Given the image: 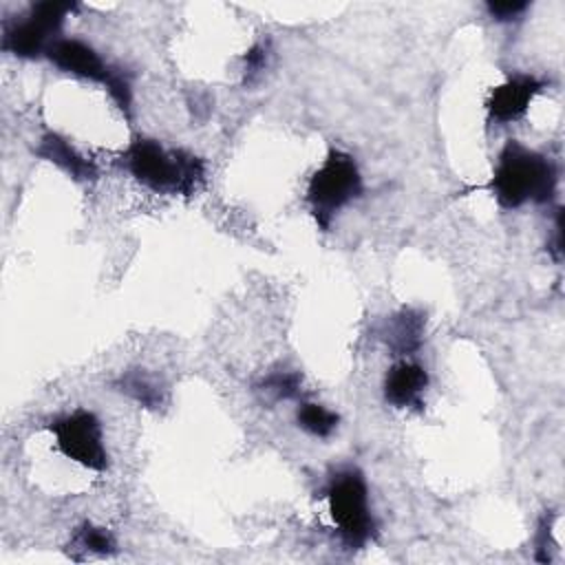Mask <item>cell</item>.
<instances>
[{"mask_svg": "<svg viewBox=\"0 0 565 565\" xmlns=\"http://www.w3.org/2000/svg\"><path fill=\"white\" fill-rule=\"evenodd\" d=\"M558 183V170L545 154L534 152L510 139L497 159L490 183L486 185L505 210L521 207L527 201L547 203Z\"/></svg>", "mask_w": 565, "mask_h": 565, "instance_id": "1", "label": "cell"}, {"mask_svg": "<svg viewBox=\"0 0 565 565\" xmlns=\"http://www.w3.org/2000/svg\"><path fill=\"white\" fill-rule=\"evenodd\" d=\"M126 170L161 194H194L205 181V161L188 150H166L154 139H137L124 152Z\"/></svg>", "mask_w": 565, "mask_h": 565, "instance_id": "2", "label": "cell"}, {"mask_svg": "<svg viewBox=\"0 0 565 565\" xmlns=\"http://www.w3.org/2000/svg\"><path fill=\"white\" fill-rule=\"evenodd\" d=\"M324 497L329 514L347 547L360 550L375 534V521L369 505V488L358 468H342L331 475Z\"/></svg>", "mask_w": 565, "mask_h": 565, "instance_id": "3", "label": "cell"}, {"mask_svg": "<svg viewBox=\"0 0 565 565\" xmlns=\"http://www.w3.org/2000/svg\"><path fill=\"white\" fill-rule=\"evenodd\" d=\"M360 194L362 177L353 157L331 148L307 185V203L318 227L329 230L333 216Z\"/></svg>", "mask_w": 565, "mask_h": 565, "instance_id": "4", "label": "cell"}, {"mask_svg": "<svg viewBox=\"0 0 565 565\" xmlns=\"http://www.w3.org/2000/svg\"><path fill=\"white\" fill-rule=\"evenodd\" d=\"M75 9L71 2H38L29 9L22 20L7 22L2 31V49L18 57H40L46 55L51 44L60 40V29L64 18Z\"/></svg>", "mask_w": 565, "mask_h": 565, "instance_id": "5", "label": "cell"}, {"mask_svg": "<svg viewBox=\"0 0 565 565\" xmlns=\"http://www.w3.org/2000/svg\"><path fill=\"white\" fill-rule=\"evenodd\" d=\"M49 430L55 437L57 450L66 457L73 459L75 463L90 468V470H106L108 466V455L104 448V435H102V424L95 413L86 408H77L68 415L57 417Z\"/></svg>", "mask_w": 565, "mask_h": 565, "instance_id": "6", "label": "cell"}, {"mask_svg": "<svg viewBox=\"0 0 565 565\" xmlns=\"http://www.w3.org/2000/svg\"><path fill=\"white\" fill-rule=\"evenodd\" d=\"M545 88V82L534 77V75H510L503 84L494 86L486 108H488V119L497 124H508L525 115L530 108L532 99Z\"/></svg>", "mask_w": 565, "mask_h": 565, "instance_id": "7", "label": "cell"}, {"mask_svg": "<svg viewBox=\"0 0 565 565\" xmlns=\"http://www.w3.org/2000/svg\"><path fill=\"white\" fill-rule=\"evenodd\" d=\"M46 57L64 73H71L75 77L82 79H90V82H99L106 86V82L113 75L110 64H106L93 46H88L82 40L75 38H60L51 44V49L46 51Z\"/></svg>", "mask_w": 565, "mask_h": 565, "instance_id": "8", "label": "cell"}, {"mask_svg": "<svg viewBox=\"0 0 565 565\" xmlns=\"http://www.w3.org/2000/svg\"><path fill=\"white\" fill-rule=\"evenodd\" d=\"M428 386V373L424 366L402 360L393 364L384 377V399L395 408L422 406V395Z\"/></svg>", "mask_w": 565, "mask_h": 565, "instance_id": "9", "label": "cell"}, {"mask_svg": "<svg viewBox=\"0 0 565 565\" xmlns=\"http://www.w3.org/2000/svg\"><path fill=\"white\" fill-rule=\"evenodd\" d=\"M382 338L393 355L415 353L424 338V316L415 309H399L384 322Z\"/></svg>", "mask_w": 565, "mask_h": 565, "instance_id": "10", "label": "cell"}, {"mask_svg": "<svg viewBox=\"0 0 565 565\" xmlns=\"http://www.w3.org/2000/svg\"><path fill=\"white\" fill-rule=\"evenodd\" d=\"M35 152L38 157L60 166L64 172H68L77 181H90L97 177V168L84 154H79L64 137L55 132H46L40 139V146Z\"/></svg>", "mask_w": 565, "mask_h": 565, "instance_id": "11", "label": "cell"}, {"mask_svg": "<svg viewBox=\"0 0 565 565\" xmlns=\"http://www.w3.org/2000/svg\"><path fill=\"white\" fill-rule=\"evenodd\" d=\"M115 386L146 408H159L163 404V388L152 377H148L143 371L124 373L115 382Z\"/></svg>", "mask_w": 565, "mask_h": 565, "instance_id": "12", "label": "cell"}, {"mask_svg": "<svg viewBox=\"0 0 565 565\" xmlns=\"http://www.w3.org/2000/svg\"><path fill=\"white\" fill-rule=\"evenodd\" d=\"M296 422L302 430H307L313 437H329L338 428L340 417L322 404L302 402L296 411Z\"/></svg>", "mask_w": 565, "mask_h": 565, "instance_id": "13", "label": "cell"}, {"mask_svg": "<svg viewBox=\"0 0 565 565\" xmlns=\"http://www.w3.org/2000/svg\"><path fill=\"white\" fill-rule=\"evenodd\" d=\"M75 550H82L86 554L106 556V554L117 552V543H115V536L106 527H97L93 523H84L82 527H77V532H75V536L71 541V550L68 552H75Z\"/></svg>", "mask_w": 565, "mask_h": 565, "instance_id": "14", "label": "cell"}, {"mask_svg": "<svg viewBox=\"0 0 565 565\" xmlns=\"http://www.w3.org/2000/svg\"><path fill=\"white\" fill-rule=\"evenodd\" d=\"M302 377L296 371H278L260 382V391L274 399H291L300 393Z\"/></svg>", "mask_w": 565, "mask_h": 565, "instance_id": "15", "label": "cell"}, {"mask_svg": "<svg viewBox=\"0 0 565 565\" xmlns=\"http://www.w3.org/2000/svg\"><path fill=\"white\" fill-rule=\"evenodd\" d=\"M527 7H530V2H525V0H501V2H488L486 4L488 13L499 22L519 20L527 11Z\"/></svg>", "mask_w": 565, "mask_h": 565, "instance_id": "16", "label": "cell"}, {"mask_svg": "<svg viewBox=\"0 0 565 565\" xmlns=\"http://www.w3.org/2000/svg\"><path fill=\"white\" fill-rule=\"evenodd\" d=\"M267 44L263 42H256L245 55H243V62H245V79L252 82L260 71H265V64H267Z\"/></svg>", "mask_w": 565, "mask_h": 565, "instance_id": "17", "label": "cell"}]
</instances>
